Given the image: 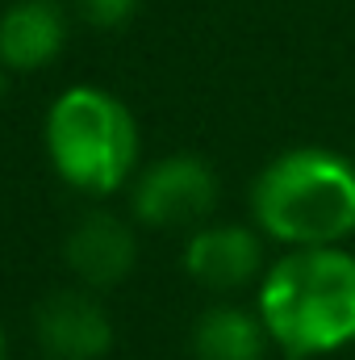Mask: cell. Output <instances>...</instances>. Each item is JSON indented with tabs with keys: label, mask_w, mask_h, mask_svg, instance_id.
Here are the masks:
<instances>
[{
	"label": "cell",
	"mask_w": 355,
	"mask_h": 360,
	"mask_svg": "<svg viewBox=\"0 0 355 360\" xmlns=\"http://www.w3.org/2000/svg\"><path fill=\"white\" fill-rule=\"evenodd\" d=\"M63 260L84 289H113L138 264V239L126 218L109 210H88L63 243Z\"/></svg>",
	"instance_id": "obj_7"
},
{
	"label": "cell",
	"mask_w": 355,
	"mask_h": 360,
	"mask_svg": "<svg viewBox=\"0 0 355 360\" xmlns=\"http://www.w3.org/2000/svg\"><path fill=\"white\" fill-rule=\"evenodd\" d=\"M267 335L260 310L243 306H209L192 323V356L196 360H264L267 356Z\"/></svg>",
	"instance_id": "obj_9"
},
{
	"label": "cell",
	"mask_w": 355,
	"mask_h": 360,
	"mask_svg": "<svg viewBox=\"0 0 355 360\" xmlns=\"http://www.w3.org/2000/svg\"><path fill=\"white\" fill-rule=\"evenodd\" d=\"M34 335L46 360H100L113 348V319L92 297V289H59L42 297Z\"/></svg>",
	"instance_id": "obj_5"
},
{
	"label": "cell",
	"mask_w": 355,
	"mask_h": 360,
	"mask_svg": "<svg viewBox=\"0 0 355 360\" xmlns=\"http://www.w3.org/2000/svg\"><path fill=\"white\" fill-rule=\"evenodd\" d=\"M184 272L213 293L243 289L264 276V239L239 222H205L184 243Z\"/></svg>",
	"instance_id": "obj_6"
},
{
	"label": "cell",
	"mask_w": 355,
	"mask_h": 360,
	"mask_svg": "<svg viewBox=\"0 0 355 360\" xmlns=\"http://www.w3.org/2000/svg\"><path fill=\"white\" fill-rule=\"evenodd\" d=\"M138 0H76V13L96 30H117L134 17Z\"/></svg>",
	"instance_id": "obj_10"
},
{
	"label": "cell",
	"mask_w": 355,
	"mask_h": 360,
	"mask_svg": "<svg viewBox=\"0 0 355 360\" xmlns=\"http://www.w3.org/2000/svg\"><path fill=\"white\" fill-rule=\"evenodd\" d=\"M67 46V13L59 0H13L0 13V68L42 72Z\"/></svg>",
	"instance_id": "obj_8"
},
{
	"label": "cell",
	"mask_w": 355,
	"mask_h": 360,
	"mask_svg": "<svg viewBox=\"0 0 355 360\" xmlns=\"http://www.w3.org/2000/svg\"><path fill=\"white\" fill-rule=\"evenodd\" d=\"M251 214L276 243L335 248L355 235V164L330 147H293L255 176Z\"/></svg>",
	"instance_id": "obj_2"
},
{
	"label": "cell",
	"mask_w": 355,
	"mask_h": 360,
	"mask_svg": "<svg viewBox=\"0 0 355 360\" xmlns=\"http://www.w3.org/2000/svg\"><path fill=\"white\" fill-rule=\"evenodd\" d=\"M0 360H8V340H4V323H0Z\"/></svg>",
	"instance_id": "obj_11"
},
{
	"label": "cell",
	"mask_w": 355,
	"mask_h": 360,
	"mask_svg": "<svg viewBox=\"0 0 355 360\" xmlns=\"http://www.w3.org/2000/svg\"><path fill=\"white\" fill-rule=\"evenodd\" d=\"M46 155L63 184L88 197L117 193L138 168V122L130 105L109 89L72 84L46 109Z\"/></svg>",
	"instance_id": "obj_3"
},
{
	"label": "cell",
	"mask_w": 355,
	"mask_h": 360,
	"mask_svg": "<svg viewBox=\"0 0 355 360\" xmlns=\"http://www.w3.org/2000/svg\"><path fill=\"white\" fill-rule=\"evenodd\" d=\"M134 218L155 231H196L217 205V172L201 155H163L134 180Z\"/></svg>",
	"instance_id": "obj_4"
},
{
	"label": "cell",
	"mask_w": 355,
	"mask_h": 360,
	"mask_svg": "<svg viewBox=\"0 0 355 360\" xmlns=\"http://www.w3.org/2000/svg\"><path fill=\"white\" fill-rule=\"evenodd\" d=\"M255 310L288 360L330 356L355 344V256L335 248H293L260 276Z\"/></svg>",
	"instance_id": "obj_1"
}]
</instances>
